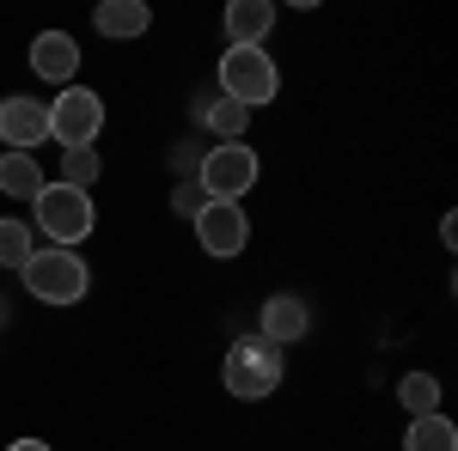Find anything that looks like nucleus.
Returning a JSON list of instances; mask_svg holds the SVG:
<instances>
[{"label":"nucleus","instance_id":"f257e3e1","mask_svg":"<svg viewBox=\"0 0 458 451\" xmlns=\"http://www.w3.org/2000/svg\"><path fill=\"white\" fill-rule=\"evenodd\" d=\"M31 213H37V232L55 244V250H73L80 238H92V226H98L92 196H86V189H68V183H43V196L31 202Z\"/></svg>","mask_w":458,"mask_h":451},{"label":"nucleus","instance_id":"f03ea898","mask_svg":"<svg viewBox=\"0 0 458 451\" xmlns=\"http://www.w3.org/2000/svg\"><path fill=\"white\" fill-rule=\"evenodd\" d=\"M19 275L31 287V299H43V305H80L86 287H92V269L80 263V250H55V244L31 250V263Z\"/></svg>","mask_w":458,"mask_h":451},{"label":"nucleus","instance_id":"7ed1b4c3","mask_svg":"<svg viewBox=\"0 0 458 451\" xmlns=\"http://www.w3.org/2000/svg\"><path fill=\"white\" fill-rule=\"evenodd\" d=\"M282 347L263 342V336H245V342L226 347V366H220V384L239 397V403H263L276 384H282Z\"/></svg>","mask_w":458,"mask_h":451},{"label":"nucleus","instance_id":"20e7f679","mask_svg":"<svg viewBox=\"0 0 458 451\" xmlns=\"http://www.w3.org/2000/svg\"><path fill=\"white\" fill-rule=\"evenodd\" d=\"M276 92H282V68H276L269 49H226L220 55V98L257 110V104H276Z\"/></svg>","mask_w":458,"mask_h":451},{"label":"nucleus","instance_id":"39448f33","mask_svg":"<svg viewBox=\"0 0 458 451\" xmlns=\"http://www.w3.org/2000/svg\"><path fill=\"white\" fill-rule=\"evenodd\" d=\"M98 135H105V98L92 86H62L49 98V140H62L68 153V146H92Z\"/></svg>","mask_w":458,"mask_h":451},{"label":"nucleus","instance_id":"423d86ee","mask_svg":"<svg viewBox=\"0 0 458 451\" xmlns=\"http://www.w3.org/2000/svg\"><path fill=\"white\" fill-rule=\"evenodd\" d=\"M257 153H250L245 140H226V146H208L202 153V171H196V183H202V196L208 202H239L250 183H257Z\"/></svg>","mask_w":458,"mask_h":451},{"label":"nucleus","instance_id":"0eeeda50","mask_svg":"<svg viewBox=\"0 0 458 451\" xmlns=\"http://www.w3.org/2000/svg\"><path fill=\"white\" fill-rule=\"evenodd\" d=\"M196 244L208 250V256H239L250 244V220L239 202H208V208L196 213Z\"/></svg>","mask_w":458,"mask_h":451},{"label":"nucleus","instance_id":"6e6552de","mask_svg":"<svg viewBox=\"0 0 458 451\" xmlns=\"http://www.w3.org/2000/svg\"><path fill=\"white\" fill-rule=\"evenodd\" d=\"M0 140H6V153H37L49 140V104L43 98H0Z\"/></svg>","mask_w":458,"mask_h":451},{"label":"nucleus","instance_id":"1a4fd4ad","mask_svg":"<svg viewBox=\"0 0 458 451\" xmlns=\"http://www.w3.org/2000/svg\"><path fill=\"white\" fill-rule=\"evenodd\" d=\"M306 330H312V305L300 293H269L263 299V317H257V336L263 342H276V347L306 342Z\"/></svg>","mask_w":458,"mask_h":451},{"label":"nucleus","instance_id":"9d476101","mask_svg":"<svg viewBox=\"0 0 458 451\" xmlns=\"http://www.w3.org/2000/svg\"><path fill=\"white\" fill-rule=\"evenodd\" d=\"M31 73L49 79V86H73V73H80V43H73L68 31L31 37Z\"/></svg>","mask_w":458,"mask_h":451},{"label":"nucleus","instance_id":"9b49d317","mask_svg":"<svg viewBox=\"0 0 458 451\" xmlns=\"http://www.w3.org/2000/svg\"><path fill=\"white\" fill-rule=\"evenodd\" d=\"M276 31V0H233L226 6V49H263Z\"/></svg>","mask_w":458,"mask_h":451},{"label":"nucleus","instance_id":"f8f14e48","mask_svg":"<svg viewBox=\"0 0 458 451\" xmlns=\"http://www.w3.org/2000/svg\"><path fill=\"white\" fill-rule=\"evenodd\" d=\"M43 165H37V153H0V196H13V202H37L43 196Z\"/></svg>","mask_w":458,"mask_h":451},{"label":"nucleus","instance_id":"ddd939ff","mask_svg":"<svg viewBox=\"0 0 458 451\" xmlns=\"http://www.w3.org/2000/svg\"><path fill=\"white\" fill-rule=\"evenodd\" d=\"M92 25L105 37H116V43H129V37H141L147 25H153V13H147V0H105V6L92 13Z\"/></svg>","mask_w":458,"mask_h":451},{"label":"nucleus","instance_id":"4468645a","mask_svg":"<svg viewBox=\"0 0 458 451\" xmlns=\"http://www.w3.org/2000/svg\"><path fill=\"white\" fill-rule=\"evenodd\" d=\"M403 451H458V427L446 415H416L403 433Z\"/></svg>","mask_w":458,"mask_h":451},{"label":"nucleus","instance_id":"2eb2a0df","mask_svg":"<svg viewBox=\"0 0 458 451\" xmlns=\"http://www.w3.org/2000/svg\"><path fill=\"white\" fill-rule=\"evenodd\" d=\"M202 122H208L214 135H220V146H226V140H245L250 110H245V104H233V98H208V104H202Z\"/></svg>","mask_w":458,"mask_h":451},{"label":"nucleus","instance_id":"dca6fc26","mask_svg":"<svg viewBox=\"0 0 458 451\" xmlns=\"http://www.w3.org/2000/svg\"><path fill=\"white\" fill-rule=\"evenodd\" d=\"M397 397H403L410 421L416 415H440V379H434V372H410V379L397 384Z\"/></svg>","mask_w":458,"mask_h":451},{"label":"nucleus","instance_id":"f3484780","mask_svg":"<svg viewBox=\"0 0 458 451\" xmlns=\"http://www.w3.org/2000/svg\"><path fill=\"white\" fill-rule=\"evenodd\" d=\"M98 171H105L98 146H68V153H62V183H68V189H92Z\"/></svg>","mask_w":458,"mask_h":451},{"label":"nucleus","instance_id":"a211bd4d","mask_svg":"<svg viewBox=\"0 0 458 451\" xmlns=\"http://www.w3.org/2000/svg\"><path fill=\"white\" fill-rule=\"evenodd\" d=\"M31 263V226L25 220H0V269H25Z\"/></svg>","mask_w":458,"mask_h":451},{"label":"nucleus","instance_id":"6ab92c4d","mask_svg":"<svg viewBox=\"0 0 458 451\" xmlns=\"http://www.w3.org/2000/svg\"><path fill=\"white\" fill-rule=\"evenodd\" d=\"M202 208H208V196H202V183H196V177H183V183L172 189V213H183V220H196Z\"/></svg>","mask_w":458,"mask_h":451},{"label":"nucleus","instance_id":"aec40b11","mask_svg":"<svg viewBox=\"0 0 458 451\" xmlns=\"http://www.w3.org/2000/svg\"><path fill=\"white\" fill-rule=\"evenodd\" d=\"M202 153H208V146H190V140H183V146L172 153V165L177 171H202Z\"/></svg>","mask_w":458,"mask_h":451},{"label":"nucleus","instance_id":"412c9836","mask_svg":"<svg viewBox=\"0 0 458 451\" xmlns=\"http://www.w3.org/2000/svg\"><path fill=\"white\" fill-rule=\"evenodd\" d=\"M6 451H49V439H13Z\"/></svg>","mask_w":458,"mask_h":451}]
</instances>
